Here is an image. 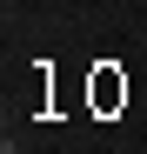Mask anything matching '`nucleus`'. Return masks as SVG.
Wrapping results in <instances>:
<instances>
[{
    "label": "nucleus",
    "instance_id": "f257e3e1",
    "mask_svg": "<svg viewBox=\"0 0 147 154\" xmlns=\"http://www.w3.org/2000/svg\"><path fill=\"white\" fill-rule=\"evenodd\" d=\"M94 100H100V107H114V100H127V87H120L114 74H100V81H94Z\"/></svg>",
    "mask_w": 147,
    "mask_h": 154
}]
</instances>
